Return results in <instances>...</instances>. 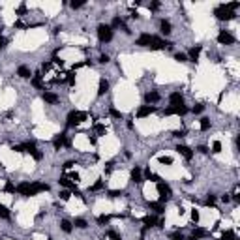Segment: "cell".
I'll use <instances>...</instances> for the list:
<instances>
[{
  "mask_svg": "<svg viewBox=\"0 0 240 240\" xmlns=\"http://www.w3.org/2000/svg\"><path fill=\"white\" fill-rule=\"evenodd\" d=\"M158 161H159L161 165H171V163H173V158H169V156H159Z\"/></svg>",
  "mask_w": 240,
  "mask_h": 240,
  "instance_id": "obj_31",
  "label": "cell"
},
{
  "mask_svg": "<svg viewBox=\"0 0 240 240\" xmlns=\"http://www.w3.org/2000/svg\"><path fill=\"white\" fill-rule=\"evenodd\" d=\"M111 218H113V216H105V214H103V216H100V218H98V223H109Z\"/></svg>",
  "mask_w": 240,
  "mask_h": 240,
  "instance_id": "obj_41",
  "label": "cell"
},
{
  "mask_svg": "<svg viewBox=\"0 0 240 240\" xmlns=\"http://www.w3.org/2000/svg\"><path fill=\"white\" fill-rule=\"evenodd\" d=\"M234 240H236V238H234Z\"/></svg>",
  "mask_w": 240,
  "mask_h": 240,
  "instance_id": "obj_64",
  "label": "cell"
},
{
  "mask_svg": "<svg viewBox=\"0 0 240 240\" xmlns=\"http://www.w3.org/2000/svg\"><path fill=\"white\" fill-rule=\"evenodd\" d=\"M131 180H133V182H137V184H141V182H143V173H141V169H139V167H133V169H131Z\"/></svg>",
  "mask_w": 240,
  "mask_h": 240,
  "instance_id": "obj_21",
  "label": "cell"
},
{
  "mask_svg": "<svg viewBox=\"0 0 240 240\" xmlns=\"http://www.w3.org/2000/svg\"><path fill=\"white\" fill-rule=\"evenodd\" d=\"M191 220H193L195 223H197V221L201 220V216H199V210H195V208H193V210H191Z\"/></svg>",
  "mask_w": 240,
  "mask_h": 240,
  "instance_id": "obj_39",
  "label": "cell"
},
{
  "mask_svg": "<svg viewBox=\"0 0 240 240\" xmlns=\"http://www.w3.org/2000/svg\"><path fill=\"white\" fill-rule=\"evenodd\" d=\"M60 227H62V231H64V233H71V229H73V227H71V223H69L68 220H62V221H60Z\"/></svg>",
  "mask_w": 240,
  "mask_h": 240,
  "instance_id": "obj_29",
  "label": "cell"
},
{
  "mask_svg": "<svg viewBox=\"0 0 240 240\" xmlns=\"http://www.w3.org/2000/svg\"><path fill=\"white\" fill-rule=\"evenodd\" d=\"M120 195H122V191H118V189H113V191H109V197H120Z\"/></svg>",
  "mask_w": 240,
  "mask_h": 240,
  "instance_id": "obj_47",
  "label": "cell"
},
{
  "mask_svg": "<svg viewBox=\"0 0 240 240\" xmlns=\"http://www.w3.org/2000/svg\"><path fill=\"white\" fill-rule=\"evenodd\" d=\"M191 236H193L195 240H197V238H205V236H208V231H206V229H201V227H197V229L193 231V234H191Z\"/></svg>",
  "mask_w": 240,
  "mask_h": 240,
  "instance_id": "obj_26",
  "label": "cell"
},
{
  "mask_svg": "<svg viewBox=\"0 0 240 240\" xmlns=\"http://www.w3.org/2000/svg\"><path fill=\"white\" fill-rule=\"evenodd\" d=\"M83 4H85V2H81V0H79V2H75V0H73V2H71V8H73V10H79V8H83Z\"/></svg>",
  "mask_w": 240,
  "mask_h": 240,
  "instance_id": "obj_50",
  "label": "cell"
},
{
  "mask_svg": "<svg viewBox=\"0 0 240 240\" xmlns=\"http://www.w3.org/2000/svg\"><path fill=\"white\" fill-rule=\"evenodd\" d=\"M212 152H214V154L221 152V143H220V141H214V143H212Z\"/></svg>",
  "mask_w": 240,
  "mask_h": 240,
  "instance_id": "obj_34",
  "label": "cell"
},
{
  "mask_svg": "<svg viewBox=\"0 0 240 240\" xmlns=\"http://www.w3.org/2000/svg\"><path fill=\"white\" fill-rule=\"evenodd\" d=\"M218 41L221 43V45H233L234 43V38L229 34V32H225V30H221L220 34H218Z\"/></svg>",
  "mask_w": 240,
  "mask_h": 240,
  "instance_id": "obj_10",
  "label": "cell"
},
{
  "mask_svg": "<svg viewBox=\"0 0 240 240\" xmlns=\"http://www.w3.org/2000/svg\"><path fill=\"white\" fill-rule=\"evenodd\" d=\"M86 220H83V218H77L75 220V227H79V229H86Z\"/></svg>",
  "mask_w": 240,
  "mask_h": 240,
  "instance_id": "obj_35",
  "label": "cell"
},
{
  "mask_svg": "<svg viewBox=\"0 0 240 240\" xmlns=\"http://www.w3.org/2000/svg\"><path fill=\"white\" fill-rule=\"evenodd\" d=\"M154 111H156V107H152V105H143V107H139L137 116H139V118H145V116H150Z\"/></svg>",
  "mask_w": 240,
  "mask_h": 240,
  "instance_id": "obj_11",
  "label": "cell"
},
{
  "mask_svg": "<svg viewBox=\"0 0 240 240\" xmlns=\"http://www.w3.org/2000/svg\"><path fill=\"white\" fill-rule=\"evenodd\" d=\"M221 201H223V203H229V201H231V197H229V195H223V197H221Z\"/></svg>",
  "mask_w": 240,
  "mask_h": 240,
  "instance_id": "obj_62",
  "label": "cell"
},
{
  "mask_svg": "<svg viewBox=\"0 0 240 240\" xmlns=\"http://www.w3.org/2000/svg\"><path fill=\"white\" fill-rule=\"evenodd\" d=\"M53 62H55V64H58V66H60V68H62V66H64V62H62V60H60V58H58V56H53Z\"/></svg>",
  "mask_w": 240,
  "mask_h": 240,
  "instance_id": "obj_56",
  "label": "cell"
},
{
  "mask_svg": "<svg viewBox=\"0 0 240 240\" xmlns=\"http://www.w3.org/2000/svg\"><path fill=\"white\" fill-rule=\"evenodd\" d=\"M143 223H145L147 227H156V225H158V220L154 218V216H145V218H143Z\"/></svg>",
  "mask_w": 240,
  "mask_h": 240,
  "instance_id": "obj_25",
  "label": "cell"
},
{
  "mask_svg": "<svg viewBox=\"0 0 240 240\" xmlns=\"http://www.w3.org/2000/svg\"><path fill=\"white\" fill-rule=\"evenodd\" d=\"M216 205V197L214 195H208V199H206V206H214Z\"/></svg>",
  "mask_w": 240,
  "mask_h": 240,
  "instance_id": "obj_46",
  "label": "cell"
},
{
  "mask_svg": "<svg viewBox=\"0 0 240 240\" xmlns=\"http://www.w3.org/2000/svg\"><path fill=\"white\" fill-rule=\"evenodd\" d=\"M94 131H96V133H100V135H103V133L107 131V128H105L103 124H94Z\"/></svg>",
  "mask_w": 240,
  "mask_h": 240,
  "instance_id": "obj_33",
  "label": "cell"
},
{
  "mask_svg": "<svg viewBox=\"0 0 240 240\" xmlns=\"http://www.w3.org/2000/svg\"><path fill=\"white\" fill-rule=\"evenodd\" d=\"M176 150H178V154H180V156H184L188 161H189L191 158H193V152H191V148H189V147H186V145H178V147H176Z\"/></svg>",
  "mask_w": 240,
  "mask_h": 240,
  "instance_id": "obj_12",
  "label": "cell"
},
{
  "mask_svg": "<svg viewBox=\"0 0 240 240\" xmlns=\"http://www.w3.org/2000/svg\"><path fill=\"white\" fill-rule=\"evenodd\" d=\"M145 176H147L148 180H152V182H159V176H158L156 173H152L150 169H147V171H145Z\"/></svg>",
  "mask_w": 240,
  "mask_h": 240,
  "instance_id": "obj_28",
  "label": "cell"
},
{
  "mask_svg": "<svg viewBox=\"0 0 240 240\" xmlns=\"http://www.w3.org/2000/svg\"><path fill=\"white\" fill-rule=\"evenodd\" d=\"M111 28H122L126 34H130V28L124 25V21L120 19V17H114V19H113V25H111Z\"/></svg>",
  "mask_w": 240,
  "mask_h": 240,
  "instance_id": "obj_15",
  "label": "cell"
},
{
  "mask_svg": "<svg viewBox=\"0 0 240 240\" xmlns=\"http://www.w3.org/2000/svg\"><path fill=\"white\" fill-rule=\"evenodd\" d=\"M203 109H205V105H203V103H197V105H195L193 109H191V111H193L195 114H199V113H203Z\"/></svg>",
  "mask_w": 240,
  "mask_h": 240,
  "instance_id": "obj_42",
  "label": "cell"
},
{
  "mask_svg": "<svg viewBox=\"0 0 240 240\" xmlns=\"http://www.w3.org/2000/svg\"><path fill=\"white\" fill-rule=\"evenodd\" d=\"M30 186H32L30 182H23V184H19L15 189L19 191L21 195H25V197H30Z\"/></svg>",
  "mask_w": 240,
  "mask_h": 240,
  "instance_id": "obj_14",
  "label": "cell"
},
{
  "mask_svg": "<svg viewBox=\"0 0 240 240\" xmlns=\"http://www.w3.org/2000/svg\"><path fill=\"white\" fill-rule=\"evenodd\" d=\"M4 47H6V39H4L2 36H0V51H2V49H4Z\"/></svg>",
  "mask_w": 240,
  "mask_h": 240,
  "instance_id": "obj_58",
  "label": "cell"
},
{
  "mask_svg": "<svg viewBox=\"0 0 240 240\" xmlns=\"http://www.w3.org/2000/svg\"><path fill=\"white\" fill-rule=\"evenodd\" d=\"M41 98H43V101H45V103H56V101H58V96H56V94H53V92H43V96H41Z\"/></svg>",
  "mask_w": 240,
  "mask_h": 240,
  "instance_id": "obj_18",
  "label": "cell"
},
{
  "mask_svg": "<svg viewBox=\"0 0 240 240\" xmlns=\"http://www.w3.org/2000/svg\"><path fill=\"white\" fill-rule=\"evenodd\" d=\"M197 150H199L201 154H208V148H206V147H203V145H201V147H197Z\"/></svg>",
  "mask_w": 240,
  "mask_h": 240,
  "instance_id": "obj_57",
  "label": "cell"
},
{
  "mask_svg": "<svg viewBox=\"0 0 240 240\" xmlns=\"http://www.w3.org/2000/svg\"><path fill=\"white\" fill-rule=\"evenodd\" d=\"M109 60H111V58H109L107 55H101V56H100V62H101V64H107Z\"/></svg>",
  "mask_w": 240,
  "mask_h": 240,
  "instance_id": "obj_55",
  "label": "cell"
},
{
  "mask_svg": "<svg viewBox=\"0 0 240 240\" xmlns=\"http://www.w3.org/2000/svg\"><path fill=\"white\" fill-rule=\"evenodd\" d=\"M71 165H75V163H73V161H66V163H64V169H69Z\"/></svg>",
  "mask_w": 240,
  "mask_h": 240,
  "instance_id": "obj_61",
  "label": "cell"
},
{
  "mask_svg": "<svg viewBox=\"0 0 240 240\" xmlns=\"http://www.w3.org/2000/svg\"><path fill=\"white\" fill-rule=\"evenodd\" d=\"M221 240H234V233L233 231H223L221 233Z\"/></svg>",
  "mask_w": 240,
  "mask_h": 240,
  "instance_id": "obj_32",
  "label": "cell"
},
{
  "mask_svg": "<svg viewBox=\"0 0 240 240\" xmlns=\"http://www.w3.org/2000/svg\"><path fill=\"white\" fill-rule=\"evenodd\" d=\"M86 120V113H81V111H71L68 114V128H73L81 122H85Z\"/></svg>",
  "mask_w": 240,
  "mask_h": 240,
  "instance_id": "obj_1",
  "label": "cell"
},
{
  "mask_svg": "<svg viewBox=\"0 0 240 240\" xmlns=\"http://www.w3.org/2000/svg\"><path fill=\"white\" fill-rule=\"evenodd\" d=\"M111 116H114V118H122V113H120L118 109H111Z\"/></svg>",
  "mask_w": 240,
  "mask_h": 240,
  "instance_id": "obj_48",
  "label": "cell"
},
{
  "mask_svg": "<svg viewBox=\"0 0 240 240\" xmlns=\"http://www.w3.org/2000/svg\"><path fill=\"white\" fill-rule=\"evenodd\" d=\"M17 75L21 77V79H30V69L27 68V66H19V69H17Z\"/></svg>",
  "mask_w": 240,
  "mask_h": 240,
  "instance_id": "obj_22",
  "label": "cell"
},
{
  "mask_svg": "<svg viewBox=\"0 0 240 240\" xmlns=\"http://www.w3.org/2000/svg\"><path fill=\"white\" fill-rule=\"evenodd\" d=\"M101 188H103V182H101V180H98V182H96L90 189H92V191H98V189H101Z\"/></svg>",
  "mask_w": 240,
  "mask_h": 240,
  "instance_id": "obj_43",
  "label": "cell"
},
{
  "mask_svg": "<svg viewBox=\"0 0 240 240\" xmlns=\"http://www.w3.org/2000/svg\"><path fill=\"white\" fill-rule=\"evenodd\" d=\"M11 150H15V152H25L23 145H13V147H11Z\"/></svg>",
  "mask_w": 240,
  "mask_h": 240,
  "instance_id": "obj_51",
  "label": "cell"
},
{
  "mask_svg": "<svg viewBox=\"0 0 240 240\" xmlns=\"http://www.w3.org/2000/svg\"><path fill=\"white\" fill-rule=\"evenodd\" d=\"M32 156H34V159H36V161H39V159H41V158H43V154H41V152H39V150H36V152H34V154H32Z\"/></svg>",
  "mask_w": 240,
  "mask_h": 240,
  "instance_id": "obj_52",
  "label": "cell"
},
{
  "mask_svg": "<svg viewBox=\"0 0 240 240\" xmlns=\"http://www.w3.org/2000/svg\"><path fill=\"white\" fill-rule=\"evenodd\" d=\"M41 191H49V184H45V182H34L30 186V197L41 193Z\"/></svg>",
  "mask_w": 240,
  "mask_h": 240,
  "instance_id": "obj_5",
  "label": "cell"
},
{
  "mask_svg": "<svg viewBox=\"0 0 240 240\" xmlns=\"http://www.w3.org/2000/svg\"><path fill=\"white\" fill-rule=\"evenodd\" d=\"M107 238H111V240H120V234H118L116 231H107Z\"/></svg>",
  "mask_w": 240,
  "mask_h": 240,
  "instance_id": "obj_37",
  "label": "cell"
},
{
  "mask_svg": "<svg viewBox=\"0 0 240 240\" xmlns=\"http://www.w3.org/2000/svg\"><path fill=\"white\" fill-rule=\"evenodd\" d=\"M53 147H55L56 150H60L62 147H69V141H68L66 133H60V135H56V137L53 139Z\"/></svg>",
  "mask_w": 240,
  "mask_h": 240,
  "instance_id": "obj_6",
  "label": "cell"
},
{
  "mask_svg": "<svg viewBox=\"0 0 240 240\" xmlns=\"http://www.w3.org/2000/svg\"><path fill=\"white\" fill-rule=\"evenodd\" d=\"M169 101H171V105H184V96L180 92H173L169 96Z\"/></svg>",
  "mask_w": 240,
  "mask_h": 240,
  "instance_id": "obj_13",
  "label": "cell"
},
{
  "mask_svg": "<svg viewBox=\"0 0 240 240\" xmlns=\"http://www.w3.org/2000/svg\"><path fill=\"white\" fill-rule=\"evenodd\" d=\"M32 85H34L36 88H41V86H43V81H41V73H34V77H32Z\"/></svg>",
  "mask_w": 240,
  "mask_h": 240,
  "instance_id": "obj_27",
  "label": "cell"
},
{
  "mask_svg": "<svg viewBox=\"0 0 240 240\" xmlns=\"http://www.w3.org/2000/svg\"><path fill=\"white\" fill-rule=\"evenodd\" d=\"M148 208L154 210L156 214H163V212H165V206H163L161 203H148Z\"/></svg>",
  "mask_w": 240,
  "mask_h": 240,
  "instance_id": "obj_24",
  "label": "cell"
},
{
  "mask_svg": "<svg viewBox=\"0 0 240 240\" xmlns=\"http://www.w3.org/2000/svg\"><path fill=\"white\" fill-rule=\"evenodd\" d=\"M148 8H150L152 11H156V10H159V2H152V4H150Z\"/></svg>",
  "mask_w": 240,
  "mask_h": 240,
  "instance_id": "obj_54",
  "label": "cell"
},
{
  "mask_svg": "<svg viewBox=\"0 0 240 240\" xmlns=\"http://www.w3.org/2000/svg\"><path fill=\"white\" fill-rule=\"evenodd\" d=\"M214 15L218 17L220 21H231V19H234V15H236V13H234V11H229V10L221 4V6H218V8L214 10Z\"/></svg>",
  "mask_w": 240,
  "mask_h": 240,
  "instance_id": "obj_2",
  "label": "cell"
},
{
  "mask_svg": "<svg viewBox=\"0 0 240 240\" xmlns=\"http://www.w3.org/2000/svg\"><path fill=\"white\" fill-rule=\"evenodd\" d=\"M66 75H68V85L73 86V85H75V77H73V73H66Z\"/></svg>",
  "mask_w": 240,
  "mask_h": 240,
  "instance_id": "obj_49",
  "label": "cell"
},
{
  "mask_svg": "<svg viewBox=\"0 0 240 240\" xmlns=\"http://www.w3.org/2000/svg\"><path fill=\"white\" fill-rule=\"evenodd\" d=\"M69 195H71V193H69V191H68V189H64V191H60V199H62V201H68V199H69Z\"/></svg>",
  "mask_w": 240,
  "mask_h": 240,
  "instance_id": "obj_44",
  "label": "cell"
},
{
  "mask_svg": "<svg viewBox=\"0 0 240 240\" xmlns=\"http://www.w3.org/2000/svg\"><path fill=\"white\" fill-rule=\"evenodd\" d=\"M169 47H171V43L167 41V39H161V38H156V36H154V41H152V45H150V49L158 51V49H169Z\"/></svg>",
  "mask_w": 240,
  "mask_h": 240,
  "instance_id": "obj_8",
  "label": "cell"
},
{
  "mask_svg": "<svg viewBox=\"0 0 240 240\" xmlns=\"http://www.w3.org/2000/svg\"><path fill=\"white\" fill-rule=\"evenodd\" d=\"M4 189L8 191V193H15V186H13L11 182H6V186H4Z\"/></svg>",
  "mask_w": 240,
  "mask_h": 240,
  "instance_id": "obj_40",
  "label": "cell"
},
{
  "mask_svg": "<svg viewBox=\"0 0 240 240\" xmlns=\"http://www.w3.org/2000/svg\"><path fill=\"white\" fill-rule=\"evenodd\" d=\"M184 135H186L184 130H176V131H173V137H176V139H180V137H184Z\"/></svg>",
  "mask_w": 240,
  "mask_h": 240,
  "instance_id": "obj_45",
  "label": "cell"
},
{
  "mask_svg": "<svg viewBox=\"0 0 240 240\" xmlns=\"http://www.w3.org/2000/svg\"><path fill=\"white\" fill-rule=\"evenodd\" d=\"M178 240H184V238H178Z\"/></svg>",
  "mask_w": 240,
  "mask_h": 240,
  "instance_id": "obj_63",
  "label": "cell"
},
{
  "mask_svg": "<svg viewBox=\"0 0 240 240\" xmlns=\"http://www.w3.org/2000/svg\"><path fill=\"white\" fill-rule=\"evenodd\" d=\"M41 69H43V71H47V69H51V62H45V64L41 66Z\"/></svg>",
  "mask_w": 240,
  "mask_h": 240,
  "instance_id": "obj_59",
  "label": "cell"
},
{
  "mask_svg": "<svg viewBox=\"0 0 240 240\" xmlns=\"http://www.w3.org/2000/svg\"><path fill=\"white\" fill-rule=\"evenodd\" d=\"M188 113V109L184 105H171V107H167L165 109V114L169 116V114H178V116H184Z\"/></svg>",
  "mask_w": 240,
  "mask_h": 240,
  "instance_id": "obj_7",
  "label": "cell"
},
{
  "mask_svg": "<svg viewBox=\"0 0 240 240\" xmlns=\"http://www.w3.org/2000/svg\"><path fill=\"white\" fill-rule=\"evenodd\" d=\"M58 184H60V186H64V188H68V189H71V191H73V193H75V191H77V189H75V184H73V182H71V180H69L68 176H60V180H58Z\"/></svg>",
  "mask_w": 240,
  "mask_h": 240,
  "instance_id": "obj_16",
  "label": "cell"
},
{
  "mask_svg": "<svg viewBox=\"0 0 240 240\" xmlns=\"http://www.w3.org/2000/svg\"><path fill=\"white\" fill-rule=\"evenodd\" d=\"M152 41H154V36L145 32V34H141V36L137 38V41H135V43H137V45H141V47H150V45H152Z\"/></svg>",
  "mask_w": 240,
  "mask_h": 240,
  "instance_id": "obj_9",
  "label": "cell"
},
{
  "mask_svg": "<svg viewBox=\"0 0 240 240\" xmlns=\"http://www.w3.org/2000/svg\"><path fill=\"white\" fill-rule=\"evenodd\" d=\"M25 11H27V6H25V4H21V6H19V10H17V15H23Z\"/></svg>",
  "mask_w": 240,
  "mask_h": 240,
  "instance_id": "obj_53",
  "label": "cell"
},
{
  "mask_svg": "<svg viewBox=\"0 0 240 240\" xmlns=\"http://www.w3.org/2000/svg\"><path fill=\"white\" fill-rule=\"evenodd\" d=\"M159 98H161V96H159L158 92H147V94H145L147 103H156V101H159Z\"/></svg>",
  "mask_w": 240,
  "mask_h": 240,
  "instance_id": "obj_20",
  "label": "cell"
},
{
  "mask_svg": "<svg viewBox=\"0 0 240 240\" xmlns=\"http://www.w3.org/2000/svg\"><path fill=\"white\" fill-rule=\"evenodd\" d=\"M98 38H100V41H111L113 39V28H111V25H100L98 27Z\"/></svg>",
  "mask_w": 240,
  "mask_h": 240,
  "instance_id": "obj_3",
  "label": "cell"
},
{
  "mask_svg": "<svg viewBox=\"0 0 240 240\" xmlns=\"http://www.w3.org/2000/svg\"><path fill=\"white\" fill-rule=\"evenodd\" d=\"M208 128H210V120H208V118H201V130L206 131Z\"/></svg>",
  "mask_w": 240,
  "mask_h": 240,
  "instance_id": "obj_36",
  "label": "cell"
},
{
  "mask_svg": "<svg viewBox=\"0 0 240 240\" xmlns=\"http://www.w3.org/2000/svg\"><path fill=\"white\" fill-rule=\"evenodd\" d=\"M175 60H178V62H186V60H188V55H184V53H176V55H175Z\"/></svg>",
  "mask_w": 240,
  "mask_h": 240,
  "instance_id": "obj_38",
  "label": "cell"
},
{
  "mask_svg": "<svg viewBox=\"0 0 240 240\" xmlns=\"http://www.w3.org/2000/svg\"><path fill=\"white\" fill-rule=\"evenodd\" d=\"M158 191H159V199H161V201H167V199L173 195L171 186H167V184H163V182H158Z\"/></svg>",
  "mask_w": 240,
  "mask_h": 240,
  "instance_id": "obj_4",
  "label": "cell"
},
{
  "mask_svg": "<svg viewBox=\"0 0 240 240\" xmlns=\"http://www.w3.org/2000/svg\"><path fill=\"white\" fill-rule=\"evenodd\" d=\"M109 92V83L105 79H100V88H98V96H103Z\"/></svg>",
  "mask_w": 240,
  "mask_h": 240,
  "instance_id": "obj_23",
  "label": "cell"
},
{
  "mask_svg": "<svg viewBox=\"0 0 240 240\" xmlns=\"http://www.w3.org/2000/svg\"><path fill=\"white\" fill-rule=\"evenodd\" d=\"M69 178H71V180H75V182H77V180H79V175H77V173H71V175H69Z\"/></svg>",
  "mask_w": 240,
  "mask_h": 240,
  "instance_id": "obj_60",
  "label": "cell"
},
{
  "mask_svg": "<svg viewBox=\"0 0 240 240\" xmlns=\"http://www.w3.org/2000/svg\"><path fill=\"white\" fill-rule=\"evenodd\" d=\"M159 30H161V34H165V36H169V34H171V30H173V27H171V23L163 19V21L159 23Z\"/></svg>",
  "mask_w": 240,
  "mask_h": 240,
  "instance_id": "obj_19",
  "label": "cell"
},
{
  "mask_svg": "<svg viewBox=\"0 0 240 240\" xmlns=\"http://www.w3.org/2000/svg\"><path fill=\"white\" fill-rule=\"evenodd\" d=\"M0 218H4V220H10V210H8L4 205H0Z\"/></svg>",
  "mask_w": 240,
  "mask_h": 240,
  "instance_id": "obj_30",
  "label": "cell"
},
{
  "mask_svg": "<svg viewBox=\"0 0 240 240\" xmlns=\"http://www.w3.org/2000/svg\"><path fill=\"white\" fill-rule=\"evenodd\" d=\"M201 49H203V47L201 45H195V47H191V49H189V53H188V56H189V60H197L199 58V55H201Z\"/></svg>",
  "mask_w": 240,
  "mask_h": 240,
  "instance_id": "obj_17",
  "label": "cell"
}]
</instances>
